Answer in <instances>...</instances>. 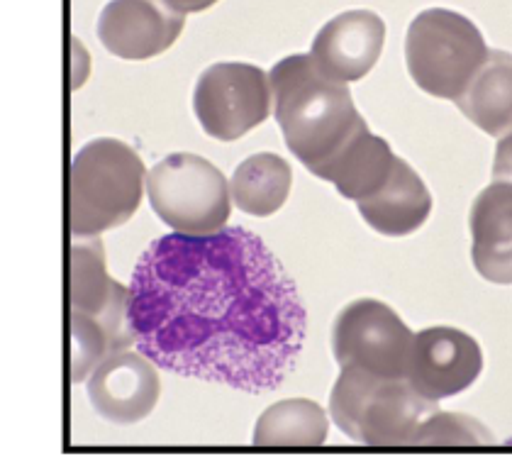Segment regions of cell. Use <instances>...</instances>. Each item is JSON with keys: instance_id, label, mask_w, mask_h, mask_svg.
Returning <instances> with one entry per match:
<instances>
[{"instance_id": "1", "label": "cell", "mask_w": 512, "mask_h": 471, "mask_svg": "<svg viewBox=\"0 0 512 471\" xmlns=\"http://www.w3.org/2000/svg\"><path fill=\"white\" fill-rule=\"evenodd\" d=\"M135 345L188 379L244 393L276 389L303 352L305 306L259 235L174 232L139 257L130 284Z\"/></svg>"}, {"instance_id": "2", "label": "cell", "mask_w": 512, "mask_h": 471, "mask_svg": "<svg viewBox=\"0 0 512 471\" xmlns=\"http://www.w3.org/2000/svg\"><path fill=\"white\" fill-rule=\"evenodd\" d=\"M269 79L283 140L308 171L335 157L364 120L347 83L327 79L310 54L281 59Z\"/></svg>"}, {"instance_id": "3", "label": "cell", "mask_w": 512, "mask_h": 471, "mask_svg": "<svg viewBox=\"0 0 512 471\" xmlns=\"http://www.w3.org/2000/svg\"><path fill=\"white\" fill-rule=\"evenodd\" d=\"M434 406L408 379H388L359 367L339 371L330 393L337 428L366 447H410L417 425L437 410Z\"/></svg>"}, {"instance_id": "4", "label": "cell", "mask_w": 512, "mask_h": 471, "mask_svg": "<svg viewBox=\"0 0 512 471\" xmlns=\"http://www.w3.org/2000/svg\"><path fill=\"white\" fill-rule=\"evenodd\" d=\"M144 193V164L130 144L100 137L71 162V235L98 237L125 225Z\"/></svg>"}, {"instance_id": "5", "label": "cell", "mask_w": 512, "mask_h": 471, "mask_svg": "<svg viewBox=\"0 0 512 471\" xmlns=\"http://www.w3.org/2000/svg\"><path fill=\"white\" fill-rule=\"evenodd\" d=\"M486 40L466 15L454 10H422L405 37L408 71L425 93L456 101L486 64Z\"/></svg>"}, {"instance_id": "6", "label": "cell", "mask_w": 512, "mask_h": 471, "mask_svg": "<svg viewBox=\"0 0 512 471\" xmlns=\"http://www.w3.org/2000/svg\"><path fill=\"white\" fill-rule=\"evenodd\" d=\"M147 196L161 223L181 235H215L225 230L232 213L230 181L198 154L176 152L154 164Z\"/></svg>"}, {"instance_id": "7", "label": "cell", "mask_w": 512, "mask_h": 471, "mask_svg": "<svg viewBox=\"0 0 512 471\" xmlns=\"http://www.w3.org/2000/svg\"><path fill=\"white\" fill-rule=\"evenodd\" d=\"M415 332L386 303L359 298L332 323V354L339 369L359 367L388 379H408Z\"/></svg>"}, {"instance_id": "8", "label": "cell", "mask_w": 512, "mask_h": 471, "mask_svg": "<svg viewBox=\"0 0 512 471\" xmlns=\"http://www.w3.org/2000/svg\"><path fill=\"white\" fill-rule=\"evenodd\" d=\"M274 108L269 74L254 64L220 62L200 74L193 110L213 140L235 142L259 127Z\"/></svg>"}, {"instance_id": "9", "label": "cell", "mask_w": 512, "mask_h": 471, "mask_svg": "<svg viewBox=\"0 0 512 471\" xmlns=\"http://www.w3.org/2000/svg\"><path fill=\"white\" fill-rule=\"evenodd\" d=\"M69 303L71 318L103 330L115 352L135 345V332L130 325V288L108 274L105 249L98 237H76L71 245Z\"/></svg>"}, {"instance_id": "10", "label": "cell", "mask_w": 512, "mask_h": 471, "mask_svg": "<svg viewBox=\"0 0 512 471\" xmlns=\"http://www.w3.org/2000/svg\"><path fill=\"white\" fill-rule=\"evenodd\" d=\"M481 371V347L464 330L437 325L415 335L408 381L427 401L439 403L466 391Z\"/></svg>"}, {"instance_id": "11", "label": "cell", "mask_w": 512, "mask_h": 471, "mask_svg": "<svg viewBox=\"0 0 512 471\" xmlns=\"http://www.w3.org/2000/svg\"><path fill=\"white\" fill-rule=\"evenodd\" d=\"M86 391L100 418L115 425H135L147 418L159 401L157 364L139 349H118L88 376Z\"/></svg>"}, {"instance_id": "12", "label": "cell", "mask_w": 512, "mask_h": 471, "mask_svg": "<svg viewBox=\"0 0 512 471\" xmlns=\"http://www.w3.org/2000/svg\"><path fill=\"white\" fill-rule=\"evenodd\" d=\"M186 15L166 0H110L98 18V40L115 57L144 62L178 40Z\"/></svg>"}, {"instance_id": "13", "label": "cell", "mask_w": 512, "mask_h": 471, "mask_svg": "<svg viewBox=\"0 0 512 471\" xmlns=\"http://www.w3.org/2000/svg\"><path fill=\"white\" fill-rule=\"evenodd\" d=\"M386 42V22L374 10H347L315 35L310 57L327 79L337 83L361 81L378 59Z\"/></svg>"}, {"instance_id": "14", "label": "cell", "mask_w": 512, "mask_h": 471, "mask_svg": "<svg viewBox=\"0 0 512 471\" xmlns=\"http://www.w3.org/2000/svg\"><path fill=\"white\" fill-rule=\"evenodd\" d=\"M395 162H398V157L393 154L391 144L374 135L366 120H361L354 135L342 144L335 157L315 166L310 174H315L322 181H330L342 193V198L359 203L376 196L386 186Z\"/></svg>"}, {"instance_id": "15", "label": "cell", "mask_w": 512, "mask_h": 471, "mask_svg": "<svg viewBox=\"0 0 512 471\" xmlns=\"http://www.w3.org/2000/svg\"><path fill=\"white\" fill-rule=\"evenodd\" d=\"M471 259L491 284H512V184L493 181L471 205Z\"/></svg>"}, {"instance_id": "16", "label": "cell", "mask_w": 512, "mask_h": 471, "mask_svg": "<svg viewBox=\"0 0 512 471\" xmlns=\"http://www.w3.org/2000/svg\"><path fill=\"white\" fill-rule=\"evenodd\" d=\"M366 225L386 237L413 235L425 225L432 210V196L425 181L405 159L398 157L391 179L376 196L356 203Z\"/></svg>"}, {"instance_id": "17", "label": "cell", "mask_w": 512, "mask_h": 471, "mask_svg": "<svg viewBox=\"0 0 512 471\" xmlns=\"http://www.w3.org/2000/svg\"><path fill=\"white\" fill-rule=\"evenodd\" d=\"M454 103L486 135H508L512 130V54L491 49L486 64Z\"/></svg>"}, {"instance_id": "18", "label": "cell", "mask_w": 512, "mask_h": 471, "mask_svg": "<svg viewBox=\"0 0 512 471\" xmlns=\"http://www.w3.org/2000/svg\"><path fill=\"white\" fill-rule=\"evenodd\" d=\"M293 171L286 159L274 152H259L244 159L230 179L232 203L242 213L269 218L288 201Z\"/></svg>"}, {"instance_id": "19", "label": "cell", "mask_w": 512, "mask_h": 471, "mask_svg": "<svg viewBox=\"0 0 512 471\" xmlns=\"http://www.w3.org/2000/svg\"><path fill=\"white\" fill-rule=\"evenodd\" d=\"M327 413L308 398L278 401L261 413L254 428L256 447H322L327 442Z\"/></svg>"}, {"instance_id": "20", "label": "cell", "mask_w": 512, "mask_h": 471, "mask_svg": "<svg viewBox=\"0 0 512 471\" xmlns=\"http://www.w3.org/2000/svg\"><path fill=\"white\" fill-rule=\"evenodd\" d=\"M476 447L493 445V435L481 423L459 413L434 410L417 425L410 447Z\"/></svg>"}, {"instance_id": "21", "label": "cell", "mask_w": 512, "mask_h": 471, "mask_svg": "<svg viewBox=\"0 0 512 471\" xmlns=\"http://www.w3.org/2000/svg\"><path fill=\"white\" fill-rule=\"evenodd\" d=\"M493 181H510L512 184V130L500 137L498 147H495Z\"/></svg>"}, {"instance_id": "22", "label": "cell", "mask_w": 512, "mask_h": 471, "mask_svg": "<svg viewBox=\"0 0 512 471\" xmlns=\"http://www.w3.org/2000/svg\"><path fill=\"white\" fill-rule=\"evenodd\" d=\"M171 8L178 10V13L188 15V13H200V10L213 8L217 0H166Z\"/></svg>"}]
</instances>
